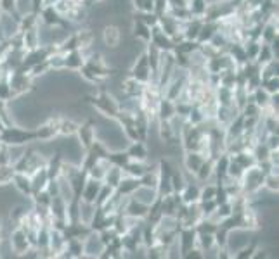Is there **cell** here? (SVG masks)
<instances>
[{
  "mask_svg": "<svg viewBox=\"0 0 279 259\" xmlns=\"http://www.w3.org/2000/svg\"><path fill=\"white\" fill-rule=\"evenodd\" d=\"M83 102H89L101 116H104L106 119H111V121H113L120 113L118 99L115 97V95H111L109 92H106L104 89H101L97 94L85 95V97H83Z\"/></svg>",
  "mask_w": 279,
  "mask_h": 259,
  "instance_id": "cell-1",
  "label": "cell"
},
{
  "mask_svg": "<svg viewBox=\"0 0 279 259\" xmlns=\"http://www.w3.org/2000/svg\"><path fill=\"white\" fill-rule=\"evenodd\" d=\"M0 140L4 145H25L28 147L30 143L37 142V135L33 128H25V126L9 125L0 131Z\"/></svg>",
  "mask_w": 279,
  "mask_h": 259,
  "instance_id": "cell-2",
  "label": "cell"
},
{
  "mask_svg": "<svg viewBox=\"0 0 279 259\" xmlns=\"http://www.w3.org/2000/svg\"><path fill=\"white\" fill-rule=\"evenodd\" d=\"M264 178H265V173L258 168L257 164L252 166V168L245 169V173H243L241 177V187H243V195H245L246 199L252 197L253 194H257L258 190L264 189Z\"/></svg>",
  "mask_w": 279,
  "mask_h": 259,
  "instance_id": "cell-3",
  "label": "cell"
},
{
  "mask_svg": "<svg viewBox=\"0 0 279 259\" xmlns=\"http://www.w3.org/2000/svg\"><path fill=\"white\" fill-rule=\"evenodd\" d=\"M130 76L135 78L137 81L144 83V85H146V83H149V81H156V79H154L153 71H151L149 61H147L146 49L135 55L132 66H130Z\"/></svg>",
  "mask_w": 279,
  "mask_h": 259,
  "instance_id": "cell-4",
  "label": "cell"
},
{
  "mask_svg": "<svg viewBox=\"0 0 279 259\" xmlns=\"http://www.w3.org/2000/svg\"><path fill=\"white\" fill-rule=\"evenodd\" d=\"M59 121H61V116H50L43 123H40L37 128H33L35 135H37V142L49 143L50 140H54L59 131Z\"/></svg>",
  "mask_w": 279,
  "mask_h": 259,
  "instance_id": "cell-5",
  "label": "cell"
},
{
  "mask_svg": "<svg viewBox=\"0 0 279 259\" xmlns=\"http://www.w3.org/2000/svg\"><path fill=\"white\" fill-rule=\"evenodd\" d=\"M101 38H102V43H104L106 49L118 50L123 43V31L118 25L109 23V25H104V28H102Z\"/></svg>",
  "mask_w": 279,
  "mask_h": 259,
  "instance_id": "cell-6",
  "label": "cell"
},
{
  "mask_svg": "<svg viewBox=\"0 0 279 259\" xmlns=\"http://www.w3.org/2000/svg\"><path fill=\"white\" fill-rule=\"evenodd\" d=\"M38 21L42 23V25L50 26V28L61 26V28H66V30L71 28V23L63 18V16L54 9V6H43V9L38 13Z\"/></svg>",
  "mask_w": 279,
  "mask_h": 259,
  "instance_id": "cell-7",
  "label": "cell"
},
{
  "mask_svg": "<svg viewBox=\"0 0 279 259\" xmlns=\"http://www.w3.org/2000/svg\"><path fill=\"white\" fill-rule=\"evenodd\" d=\"M7 242H9L11 249H13L14 257H21L23 254L31 247L30 242H28L26 232L21 228V226H14L13 232H11L9 237H7Z\"/></svg>",
  "mask_w": 279,
  "mask_h": 259,
  "instance_id": "cell-8",
  "label": "cell"
},
{
  "mask_svg": "<svg viewBox=\"0 0 279 259\" xmlns=\"http://www.w3.org/2000/svg\"><path fill=\"white\" fill-rule=\"evenodd\" d=\"M95 125H97V123H95L94 119H87V121L78 125V130H77V133H75V137H77V140L80 145H82L83 150H89L90 145L95 142Z\"/></svg>",
  "mask_w": 279,
  "mask_h": 259,
  "instance_id": "cell-9",
  "label": "cell"
},
{
  "mask_svg": "<svg viewBox=\"0 0 279 259\" xmlns=\"http://www.w3.org/2000/svg\"><path fill=\"white\" fill-rule=\"evenodd\" d=\"M104 250V244L101 242L97 232H90L83 238V257L82 259H95L101 257V252Z\"/></svg>",
  "mask_w": 279,
  "mask_h": 259,
  "instance_id": "cell-10",
  "label": "cell"
},
{
  "mask_svg": "<svg viewBox=\"0 0 279 259\" xmlns=\"http://www.w3.org/2000/svg\"><path fill=\"white\" fill-rule=\"evenodd\" d=\"M151 45H154L159 52H172L174 50V40L169 37L166 33H163L161 28L158 25L151 28V40H149Z\"/></svg>",
  "mask_w": 279,
  "mask_h": 259,
  "instance_id": "cell-11",
  "label": "cell"
},
{
  "mask_svg": "<svg viewBox=\"0 0 279 259\" xmlns=\"http://www.w3.org/2000/svg\"><path fill=\"white\" fill-rule=\"evenodd\" d=\"M120 90H122L123 97L139 99L142 95V92H144V83L137 81V79L129 74L125 79H122V83H120Z\"/></svg>",
  "mask_w": 279,
  "mask_h": 259,
  "instance_id": "cell-12",
  "label": "cell"
},
{
  "mask_svg": "<svg viewBox=\"0 0 279 259\" xmlns=\"http://www.w3.org/2000/svg\"><path fill=\"white\" fill-rule=\"evenodd\" d=\"M205 155L201 152H196V150H186L182 154V169H186L187 173H196L199 169V166L205 162Z\"/></svg>",
  "mask_w": 279,
  "mask_h": 259,
  "instance_id": "cell-13",
  "label": "cell"
},
{
  "mask_svg": "<svg viewBox=\"0 0 279 259\" xmlns=\"http://www.w3.org/2000/svg\"><path fill=\"white\" fill-rule=\"evenodd\" d=\"M147 211H149V206L142 204V202L135 201L134 197H129L125 202V207H123V214L127 216H132L135 220H146Z\"/></svg>",
  "mask_w": 279,
  "mask_h": 259,
  "instance_id": "cell-14",
  "label": "cell"
},
{
  "mask_svg": "<svg viewBox=\"0 0 279 259\" xmlns=\"http://www.w3.org/2000/svg\"><path fill=\"white\" fill-rule=\"evenodd\" d=\"M127 154L132 161H142L146 162L149 159V149H147V143L142 140H135L129 142V145L125 147Z\"/></svg>",
  "mask_w": 279,
  "mask_h": 259,
  "instance_id": "cell-15",
  "label": "cell"
},
{
  "mask_svg": "<svg viewBox=\"0 0 279 259\" xmlns=\"http://www.w3.org/2000/svg\"><path fill=\"white\" fill-rule=\"evenodd\" d=\"M196 238H198V233L194 228H181L177 233V240H179V247H181V252L182 256L191 250L193 247H196Z\"/></svg>",
  "mask_w": 279,
  "mask_h": 259,
  "instance_id": "cell-16",
  "label": "cell"
},
{
  "mask_svg": "<svg viewBox=\"0 0 279 259\" xmlns=\"http://www.w3.org/2000/svg\"><path fill=\"white\" fill-rule=\"evenodd\" d=\"M85 64V55L80 49H75V50H70L65 54V61H63V69H68V71H80V67Z\"/></svg>",
  "mask_w": 279,
  "mask_h": 259,
  "instance_id": "cell-17",
  "label": "cell"
},
{
  "mask_svg": "<svg viewBox=\"0 0 279 259\" xmlns=\"http://www.w3.org/2000/svg\"><path fill=\"white\" fill-rule=\"evenodd\" d=\"M11 185H13L14 189L23 195V197L28 199V201H31V194H33V192H31V178H30V175L18 173V171H16L14 178H13V183H11Z\"/></svg>",
  "mask_w": 279,
  "mask_h": 259,
  "instance_id": "cell-18",
  "label": "cell"
},
{
  "mask_svg": "<svg viewBox=\"0 0 279 259\" xmlns=\"http://www.w3.org/2000/svg\"><path fill=\"white\" fill-rule=\"evenodd\" d=\"M175 114V102L170 101L166 97H161L158 102V107H156V119H161V121H170Z\"/></svg>",
  "mask_w": 279,
  "mask_h": 259,
  "instance_id": "cell-19",
  "label": "cell"
},
{
  "mask_svg": "<svg viewBox=\"0 0 279 259\" xmlns=\"http://www.w3.org/2000/svg\"><path fill=\"white\" fill-rule=\"evenodd\" d=\"M130 197H134L135 201L142 202V204L146 206H151L154 201L158 199V192L156 189H151V187H144V185H139L137 189H135V192L130 195Z\"/></svg>",
  "mask_w": 279,
  "mask_h": 259,
  "instance_id": "cell-20",
  "label": "cell"
},
{
  "mask_svg": "<svg viewBox=\"0 0 279 259\" xmlns=\"http://www.w3.org/2000/svg\"><path fill=\"white\" fill-rule=\"evenodd\" d=\"M101 183L97 180H92V178H87L85 185H83L82 192H80V199L85 202H94L95 204V199H97L99 189H101Z\"/></svg>",
  "mask_w": 279,
  "mask_h": 259,
  "instance_id": "cell-21",
  "label": "cell"
},
{
  "mask_svg": "<svg viewBox=\"0 0 279 259\" xmlns=\"http://www.w3.org/2000/svg\"><path fill=\"white\" fill-rule=\"evenodd\" d=\"M141 185V180L139 178H134V177H129V175H123L122 182L118 183V187L115 190H117V194L123 195V197H130L135 189Z\"/></svg>",
  "mask_w": 279,
  "mask_h": 259,
  "instance_id": "cell-22",
  "label": "cell"
},
{
  "mask_svg": "<svg viewBox=\"0 0 279 259\" xmlns=\"http://www.w3.org/2000/svg\"><path fill=\"white\" fill-rule=\"evenodd\" d=\"M199 183L198 182H187L184 189L181 190V197L184 204H193L199 201Z\"/></svg>",
  "mask_w": 279,
  "mask_h": 259,
  "instance_id": "cell-23",
  "label": "cell"
},
{
  "mask_svg": "<svg viewBox=\"0 0 279 259\" xmlns=\"http://www.w3.org/2000/svg\"><path fill=\"white\" fill-rule=\"evenodd\" d=\"M194 178L196 182L201 185V183H206V182H213V159L206 157L205 162L199 166V169L194 173Z\"/></svg>",
  "mask_w": 279,
  "mask_h": 259,
  "instance_id": "cell-24",
  "label": "cell"
},
{
  "mask_svg": "<svg viewBox=\"0 0 279 259\" xmlns=\"http://www.w3.org/2000/svg\"><path fill=\"white\" fill-rule=\"evenodd\" d=\"M30 178H31V192H33V194H37V192H40V190L45 189L47 183H49V180H50L45 168L37 169L33 175H30ZM33 194H31V195H33Z\"/></svg>",
  "mask_w": 279,
  "mask_h": 259,
  "instance_id": "cell-25",
  "label": "cell"
},
{
  "mask_svg": "<svg viewBox=\"0 0 279 259\" xmlns=\"http://www.w3.org/2000/svg\"><path fill=\"white\" fill-rule=\"evenodd\" d=\"M132 35L137 42L141 43H149L151 40V28L144 25L142 21L139 19H132Z\"/></svg>",
  "mask_w": 279,
  "mask_h": 259,
  "instance_id": "cell-26",
  "label": "cell"
},
{
  "mask_svg": "<svg viewBox=\"0 0 279 259\" xmlns=\"http://www.w3.org/2000/svg\"><path fill=\"white\" fill-rule=\"evenodd\" d=\"M78 121L66 116H61V121H59V131H58V137H65V138H71L75 137L78 130Z\"/></svg>",
  "mask_w": 279,
  "mask_h": 259,
  "instance_id": "cell-27",
  "label": "cell"
},
{
  "mask_svg": "<svg viewBox=\"0 0 279 259\" xmlns=\"http://www.w3.org/2000/svg\"><path fill=\"white\" fill-rule=\"evenodd\" d=\"M218 21H210V19H203L201 23V30L198 35V43H206L210 38L213 37V33L218 30Z\"/></svg>",
  "mask_w": 279,
  "mask_h": 259,
  "instance_id": "cell-28",
  "label": "cell"
},
{
  "mask_svg": "<svg viewBox=\"0 0 279 259\" xmlns=\"http://www.w3.org/2000/svg\"><path fill=\"white\" fill-rule=\"evenodd\" d=\"M109 166H111V162L107 161L106 157H101L92 166V168L87 171V175H89V178H92V180L102 182V180H104V175H106V171H107V168H109Z\"/></svg>",
  "mask_w": 279,
  "mask_h": 259,
  "instance_id": "cell-29",
  "label": "cell"
},
{
  "mask_svg": "<svg viewBox=\"0 0 279 259\" xmlns=\"http://www.w3.org/2000/svg\"><path fill=\"white\" fill-rule=\"evenodd\" d=\"M78 209H80V221H82L83 225H90L97 206H95L94 202H85V201H82V199H78Z\"/></svg>",
  "mask_w": 279,
  "mask_h": 259,
  "instance_id": "cell-30",
  "label": "cell"
},
{
  "mask_svg": "<svg viewBox=\"0 0 279 259\" xmlns=\"http://www.w3.org/2000/svg\"><path fill=\"white\" fill-rule=\"evenodd\" d=\"M107 161L111 162L113 166H118V168H125V164L130 161V157H129V154H127V150L125 149H117V150H109L107 152Z\"/></svg>",
  "mask_w": 279,
  "mask_h": 259,
  "instance_id": "cell-31",
  "label": "cell"
},
{
  "mask_svg": "<svg viewBox=\"0 0 279 259\" xmlns=\"http://www.w3.org/2000/svg\"><path fill=\"white\" fill-rule=\"evenodd\" d=\"M123 175H125V173H123L122 168H118V166H113V164H111L109 168H107V171H106L104 180H102V183H106V185H109V187H113V189H117L118 183L122 182Z\"/></svg>",
  "mask_w": 279,
  "mask_h": 259,
  "instance_id": "cell-32",
  "label": "cell"
},
{
  "mask_svg": "<svg viewBox=\"0 0 279 259\" xmlns=\"http://www.w3.org/2000/svg\"><path fill=\"white\" fill-rule=\"evenodd\" d=\"M231 159H234L243 169H248L257 164V161H255L253 154L250 152V150H239L236 154H231Z\"/></svg>",
  "mask_w": 279,
  "mask_h": 259,
  "instance_id": "cell-33",
  "label": "cell"
},
{
  "mask_svg": "<svg viewBox=\"0 0 279 259\" xmlns=\"http://www.w3.org/2000/svg\"><path fill=\"white\" fill-rule=\"evenodd\" d=\"M146 169H147L146 162H142V161H132V159H130V161L125 164V168H123V173L129 175V177H134V178H141L142 175H144Z\"/></svg>",
  "mask_w": 279,
  "mask_h": 259,
  "instance_id": "cell-34",
  "label": "cell"
},
{
  "mask_svg": "<svg viewBox=\"0 0 279 259\" xmlns=\"http://www.w3.org/2000/svg\"><path fill=\"white\" fill-rule=\"evenodd\" d=\"M250 99L257 104L260 109H265L267 106H269V99H270V94H267V92L260 87H257L253 92H250Z\"/></svg>",
  "mask_w": 279,
  "mask_h": 259,
  "instance_id": "cell-35",
  "label": "cell"
},
{
  "mask_svg": "<svg viewBox=\"0 0 279 259\" xmlns=\"http://www.w3.org/2000/svg\"><path fill=\"white\" fill-rule=\"evenodd\" d=\"M14 166L11 164H2L0 166V189H4V187H9L11 183H13V178H14Z\"/></svg>",
  "mask_w": 279,
  "mask_h": 259,
  "instance_id": "cell-36",
  "label": "cell"
},
{
  "mask_svg": "<svg viewBox=\"0 0 279 259\" xmlns=\"http://www.w3.org/2000/svg\"><path fill=\"white\" fill-rule=\"evenodd\" d=\"M198 47H199V43L196 42V40H181L179 43H175V47H174V50L172 52H181V54H193L194 50H198Z\"/></svg>",
  "mask_w": 279,
  "mask_h": 259,
  "instance_id": "cell-37",
  "label": "cell"
},
{
  "mask_svg": "<svg viewBox=\"0 0 279 259\" xmlns=\"http://www.w3.org/2000/svg\"><path fill=\"white\" fill-rule=\"evenodd\" d=\"M28 209H30V207H26L25 204H16V206H13V207H11V213H9V221L14 223V226H18L19 221H21L23 218L26 216Z\"/></svg>",
  "mask_w": 279,
  "mask_h": 259,
  "instance_id": "cell-38",
  "label": "cell"
},
{
  "mask_svg": "<svg viewBox=\"0 0 279 259\" xmlns=\"http://www.w3.org/2000/svg\"><path fill=\"white\" fill-rule=\"evenodd\" d=\"M115 194V189L109 185H106V183H101V189H99V194H97V199H95V206L101 207L104 206L107 201H109L111 197H113Z\"/></svg>",
  "mask_w": 279,
  "mask_h": 259,
  "instance_id": "cell-39",
  "label": "cell"
},
{
  "mask_svg": "<svg viewBox=\"0 0 279 259\" xmlns=\"http://www.w3.org/2000/svg\"><path fill=\"white\" fill-rule=\"evenodd\" d=\"M272 59H276V57H274V52L269 47V43H262L260 50H258L257 59H255V62H257V64H260V66H264L269 61H272Z\"/></svg>",
  "mask_w": 279,
  "mask_h": 259,
  "instance_id": "cell-40",
  "label": "cell"
},
{
  "mask_svg": "<svg viewBox=\"0 0 279 259\" xmlns=\"http://www.w3.org/2000/svg\"><path fill=\"white\" fill-rule=\"evenodd\" d=\"M239 113H241L243 116H248V118H260L262 116V109L252 101V99H248V101L245 102V106L239 109Z\"/></svg>",
  "mask_w": 279,
  "mask_h": 259,
  "instance_id": "cell-41",
  "label": "cell"
},
{
  "mask_svg": "<svg viewBox=\"0 0 279 259\" xmlns=\"http://www.w3.org/2000/svg\"><path fill=\"white\" fill-rule=\"evenodd\" d=\"M243 45H245V52H246L248 61H255L258 55V50H260V45H262L260 40H246Z\"/></svg>",
  "mask_w": 279,
  "mask_h": 259,
  "instance_id": "cell-42",
  "label": "cell"
},
{
  "mask_svg": "<svg viewBox=\"0 0 279 259\" xmlns=\"http://www.w3.org/2000/svg\"><path fill=\"white\" fill-rule=\"evenodd\" d=\"M217 228H218V223L212 221L210 218H203V220L194 226L196 233H215V230Z\"/></svg>",
  "mask_w": 279,
  "mask_h": 259,
  "instance_id": "cell-43",
  "label": "cell"
},
{
  "mask_svg": "<svg viewBox=\"0 0 279 259\" xmlns=\"http://www.w3.org/2000/svg\"><path fill=\"white\" fill-rule=\"evenodd\" d=\"M264 189L269 192L277 194L279 192V177L276 173H267L264 178Z\"/></svg>",
  "mask_w": 279,
  "mask_h": 259,
  "instance_id": "cell-44",
  "label": "cell"
},
{
  "mask_svg": "<svg viewBox=\"0 0 279 259\" xmlns=\"http://www.w3.org/2000/svg\"><path fill=\"white\" fill-rule=\"evenodd\" d=\"M135 13H153V0H130Z\"/></svg>",
  "mask_w": 279,
  "mask_h": 259,
  "instance_id": "cell-45",
  "label": "cell"
},
{
  "mask_svg": "<svg viewBox=\"0 0 279 259\" xmlns=\"http://www.w3.org/2000/svg\"><path fill=\"white\" fill-rule=\"evenodd\" d=\"M243 173H245V169H243L241 166H239L238 162L234 161V159H231V155H229V166H227V177L234 178V180H241Z\"/></svg>",
  "mask_w": 279,
  "mask_h": 259,
  "instance_id": "cell-46",
  "label": "cell"
},
{
  "mask_svg": "<svg viewBox=\"0 0 279 259\" xmlns=\"http://www.w3.org/2000/svg\"><path fill=\"white\" fill-rule=\"evenodd\" d=\"M262 89H264L267 94H277L279 92V76H270L262 79Z\"/></svg>",
  "mask_w": 279,
  "mask_h": 259,
  "instance_id": "cell-47",
  "label": "cell"
},
{
  "mask_svg": "<svg viewBox=\"0 0 279 259\" xmlns=\"http://www.w3.org/2000/svg\"><path fill=\"white\" fill-rule=\"evenodd\" d=\"M166 11H169V2H166V0H153V13L156 14L158 18L166 14Z\"/></svg>",
  "mask_w": 279,
  "mask_h": 259,
  "instance_id": "cell-48",
  "label": "cell"
},
{
  "mask_svg": "<svg viewBox=\"0 0 279 259\" xmlns=\"http://www.w3.org/2000/svg\"><path fill=\"white\" fill-rule=\"evenodd\" d=\"M0 11L7 14L18 11V0H0Z\"/></svg>",
  "mask_w": 279,
  "mask_h": 259,
  "instance_id": "cell-49",
  "label": "cell"
},
{
  "mask_svg": "<svg viewBox=\"0 0 279 259\" xmlns=\"http://www.w3.org/2000/svg\"><path fill=\"white\" fill-rule=\"evenodd\" d=\"M265 145L269 147L270 150H276L279 149V133H267L264 138Z\"/></svg>",
  "mask_w": 279,
  "mask_h": 259,
  "instance_id": "cell-50",
  "label": "cell"
},
{
  "mask_svg": "<svg viewBox=\"0 0 279 259\" xmlns=\"http://www.w3.org/2000/svg\"><path fill=\"white\" fill-rule=\"evenodd\" d=\"M182 257H184V259H205V254H203L201 249H198V247H193V249L187 250V252Z\"/></svg>",
  "mask_w": 279,
  "mask_h": 259,
  "instance_id": "cell-51",
  "label": "cell"
},
{
  "mask_svg": "<svg viewBox=\"0 0 279 259\" xmlns=\"http://www.w3.org/2000/svg\"><path fill=\"white\" fill-rule=\"evenodd\" d=\"M45 6V0H30V13L38 14Z\"/></svg>",
  "mask_w": 279,
  "mask_h": 259,
  "instance_id": "cell-52",
  "label": "cell"
},
{
  "mask_svg": "<svg viewBox=\"0 0 279 259\" xmlns=\"http://www.w3.org/2000/svg\"><path fill=\"white\" fill-rule=\"evenodd\" d=\"M9 162H11L9 147H7V145H2V147H0V166H2V164H9Z\"/></svg>",
  "mask_w": 279,
  "mask_h": 259,
  "instance_id": "cell-53",
  "label": "cell"
},
{
  "mask_svg": "<svg viewBox=\"0 0 279 259\" xmlns=\"http://www.w3.org/2000/svg\"><path fill=\"white\" fill-rule=\"evenodd\" d=\"M4 238H6V237H4V226H0V242H2Z\"/></svg>",
  "mask_w": 279,
  "mask_h": 259,
  "instance_id": "cell-54",
  "label": "cell"
},
{
  "mask_svg": "<svg viewBox=\"0 0 279 259\" xmlns=\"http://www.w3.org/2000/svg\"><path fill=\"white\" fill-rule=\"evenodd\" d=\"M4 128H6V123L2 121V118H0V131H2Z\"/></svg>",
  "mask_w": 279,
  "mask_h": 259,
  "instance_id": "cell-55",
  "label": "cell"
},
{
  "mask_svg": "<svg viewBox=\"0 0 279 259\" xmlns=\"http://www.w3.org/2000/svg\"><path fill=\"white\" fill-rule=\"evenodd\" d=\"M4 145V143H2V140H0V147H2Z\"/></svg>",
  "mask_w": 279,
  "mask_h": 259,
  "instance_id": "cell-56",
  "label": "cell"
}]
</instances>
